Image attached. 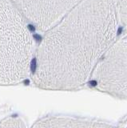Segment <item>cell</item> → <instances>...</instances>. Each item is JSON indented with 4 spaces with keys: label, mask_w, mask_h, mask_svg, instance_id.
<instances>
[{
    "label": "cell",
    "mask_w": 127,
    "mask_h": 128,
    "mask_svg": "<svg viewBox=\"0 0 127 128\" xmlns=\"http://www.w3.org/2000/svg\"><path fill=\"white\" fill-rule=\"evenodd\" d=\"M0 128H26L22 120L18 118H9L0 123Z\"/></svg>",
    "instance_id": "cell-7"
},
{
    "label": "cell",
    "mask_w": 127,
    "mask_h": 128,
    "mask_svg": "<svg viewBox=\"0 0 127 128\" xmlns=\"http://www.w3.org/2000/svg\"><path fill=\"white\" fill-rule=\"evenodd\" d=\"M26 21L46 32L83 0H11Z\"/></svg>",
    "instance_id": "cell-4"
},
{
    "label": "cell",
    "mask_w": 127,
    "mask_h": 128,
    "mask_svg": "<svg viewBox=\"0 0 127 128\" xmlns=\"http://www.w3.org/2000/svg\"><path fill=\"white\" fill-rule=\"evenodd\" d=\"M105 93L127 98V40L114 42L102 55L90 77Z\"/></svg>",
    "instance_id": "cell-3"
},
{
    "label": "cell",
    "mask_w": 127,
    "mask_h": 128,
    "mask_svg": "<svg viewBox=\"0 0 127 128\" xmlns=\"http://www.w3.org/2000/svg\"><path fill=\"white\" fill-rule=\"evenodd\" d=\"M118 18L127 32V0H115Z\"/></svg>",
    "instance_id": "cell-6"
},
{
    "label": "cell",
    "mask_w": 127,
    "mask_h": 128,
    "mask_svg": "<svg viewBox=\"0 0 127 128\" xmlns=\"http://www.w3.org/2000/svg\"><path fill=\"white\" fill-rule=\"evenodd\" d=\"M26 21L11 0H0V86L15 85L30 75L34 45Z\"/></svg>",
    "instance_id": "cell-2"
},
{
    "label": "cell",
    "mask_w": 127,
    "mask_h": 128,
    "mask_svg": "<svg viewBox=\"0 0 127 128\" xmlns=\"http://www.w3.org/2000/svg\"><path fill=\"white\" fill-rule=\"evenodd\" d=\"M31 128H114L108 124L63 116H50L35 122Z\"/></svg>",
    "instance_id": "cell-5"
},
{
    "label": "cell",
    "mask_w": 127,
    "mask_h": 128,
    "mask_svg": "<svg viewBox=\"0 0 127 128\" xmlns=\"http://www.w3.org/2000/svg\"><path fill=\"white\" fill-rule=\"evenodd\" d=\"M118 24L115 0H83L46 31L31 66L34 83L50 90L83 86L114 43Z\"/></svg>",
    "instance_id": "cell-1"
}]
</instances>
